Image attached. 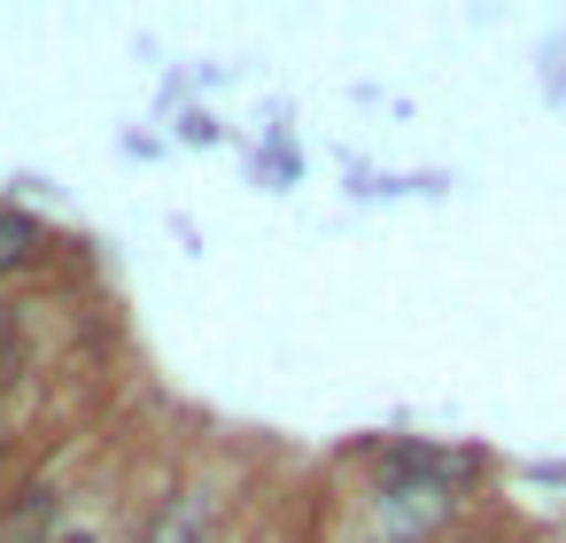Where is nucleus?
I'll use <instances>...</instances> for the list:
<instances>
[{
  "mask_svg": "<svg viewBox=\"0 0 566 543\" xmlns=\"http://www.w3.org/2000/svg\"><path fill=\"white\" fill-rule=\"evenodd\" d=\"M140 543H210V497L195 489V497L164 504V512H156V528H148Z\"/></svg>",
  "mask_w": 566,
  "mask_h": 543,
  "instance_id": "obj_1",
  "label": "nucleus"
},
{
  "mask_svg": "<svg viewBox=\"0 0 566 543\" xmlns=\"http://www.w3.org/2000/svg\"><path fill=\"white\" fill-rule=\"evenodd\" d=\"M32 257H40V226H32L24 210L0 202V272H24Z\"/></svg>",
  "mask_w": 566,
  "mask_h": 543,
  "instance_id": "obj_2",
  "label": "nucleus"
},
{
  "mask_svg": "<svg viewBox=\"0 0 566 543\" xmlns=\"http://www.w3.org/2000/svg\"><path fill=\"white\" fill-rule=\"evenodd\" d=\"M55 543H94V535H86V528H63V535H55Z\"/></svg>",
  "mask_w": 566,
  "mask_h": 543,
  "instance_id": "obj_3",
  "label": "nucleus"
}]
</instances>
